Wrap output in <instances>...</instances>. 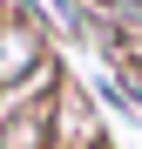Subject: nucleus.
<instances>
[{"label": "nucleus", "instance_id": "1", "mask_svg": "<svg viewBox=\"0 0 142 149\" xmlns=\"http://www.w3.org/2000/svg\"><path fill=\"white\" fill-rule=\"evenodd\" d=\"M47 74H54L47 20L27 7V0H14V7L0 14V102H14L20 88H41Z\"/></svg>", "mask_w": 142, "mask_h": 149}, {"label": "nucleus", "instance_id": "2", "mask_svg": "<svg viewBox=\"0 0 142 149\" xmlns=\"http://www.w3.org/2000/svg\"><path fill=\"white\" fill-rule=\"evenodd\" d=\"M54 88H61V68L41 81V95L0 102V149H61V136H54V102H47Z\"/></svg>", "mask_w": 142, "mask_h": 149}, {"label": "nucleus", "instance_id": "3", "mask_svg": "<svg viewBox=\"0 0 142 149\" xmlns=\"http://www.w3.org/2000/svg\"><path fill=\"white\" fill-rule=\"evenodd\" d=\"M102 149H108V142H102Z\"/></svg>", "mask_w": 142, "mask_h": 149}]
</instances>
